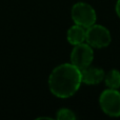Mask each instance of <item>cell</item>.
Returning <instances> with one entry per match:
<instances>
[{
	"instance_id": "5",
	"label": "cell",
	"mask_w": 120,
	"mask_h": 120,
	"mask_svg": "<svg viewBox=\"0 0 120 120\" xmlns=\"http://www.w3.org/2000/svg\"><path fill=\"white\" fill-rule=\"evenodd\" d=\"M94 60L93 48L86 42L74 45L71 53V63L74 64L80 71L89 68Z\"/></svg>"
},
{
	"instance_id": "1",
	"label": "cell",
	"mask_w": 120,
	"mask_h": 120,
	"mask_svg": "<svg viewBox=\"0 0 120 120\" xmlns=\"http://www.w3.org/2000/svg\"><path fill=\"white\" fill-rule=\"evenodd\" d=\"M81 83V71L72 63H62L56 66L49 77L51 93L62 99L75 95Z\"/></svg>"
},
{
	"instance_id": "6",
	"label": "cell",
	"mask_w": 120,
	"mask_h": 120,
	"mask_svg": "<svg viewBox=\"0 0 120 120\" xmlns=\"http://www.w3.org/2000/svg\"><path fill=\"white\" fill-rule=\"evenodd\" d=\"M104 76H105V73L100 68L90 65L89 68L81 71L82 83H85L87 85L99 84L102 80H104Z\"/></svg>"
},
{
	"instance_id": "7",
	"label": "cell",
	"mask_w": 120,
	"mask_h": 120,
	"mask_svg": "<svg viewBox=\"0 0 120 120\" xmlns=\"http://www.w3.org/2000/svg\"><path fill=\"white\" fill-rule=\"evenodd\" d=\"M85 36H86V29L81 25L74 24L68 29L66 33V39L68 43L73 46L80 44L82 42H85Z\"/></svg>"
},
{
	"instance_id": "8",
	"label": "cell",
	"mask_w": 120,
	"mask_h": 120,
	"mask_svg": "<svg viewBox=\"0 0 120 120\" xmlns=\"http://www.w3.org/2000/svg\"><path fill=\"white\" fill-rule=\"evenodd\" d=\"M104 82L109 89L118 90L120 87V72L115 68L109 71L104 76Z\"/></svg>"
},
{
	"instance_id": "10",
	"label": "cell",
	"mask_w": 120,
	"mask_h": 120,
	"mask_svg": "<svg viewBox=\"0 0 120 120\" xmlns=\"http://www.w3.org/2000/svg\"><path fill=\"white\" fill-rule=\"evenodd\" d=\"M115 11H116L117 16L120 18V0H117L116 2V6H115Z\"/></svg>"
},
{
	"instance_id": "2",
	"label": "cell",
	"mask_w": 120,
	"mask_h": 120,
	"mask_svg": "<svg viewBox=\"0 0 120 120\" xmlns=\"http://www.w3.org/2000/svg\"><path fill=\"white\" fill-rule=\"evenodd\" d=\"M71 14H72V19L75 24L81 25L85 29L95 24L97 20L95 8L86 2L75 3L72 8Z\"/></svg>"
},
{
	"instance_id": "9",
	"label": "cell",
	"mask_w": 120,
	"mask_h": 120,
	"mask_svg": "<svg viewBox=\"0 0 120 120\" xmlns=\"http://www.w3.org/2000/svg\"><path fill=\"white\" fill-rule=\"evenodd\" d=\"M56 118L58 120H74V119H76V115L74 114V112L72 110L63 108V109L58 110Z\"/></svg>"
},
{
	"instance_id": "3",
	"label": "cell",
	"mask_w": 120,
	"mask_h": 120,
	"mask_svg": "<svg viewBox=\"0 0 120 120\" xmlns=\"http://www.w3.org/2000/svg\"><path fill=\"white\" fill-rule=\"evenodd\" d=\"M99 105L102 112L111 117L120 116V92L118 90L106 89L99 96Z\"/></svg>"
},
{
	"instance_id": "4",
	"label": "cell",
	"mask_w": 120,
	"mask_h": 120,
	"mask_svg": "<svg viewBox=\"0 0 120 120\" xmlns=\"http://www.w3.org/2000/svg\"><path fill=\"white\" fill-rule=\"evenodd\" d=\"M112 41L111 33L105 26L100 24H93L86 29L85 42L89 43L92 48L102 49L109 46Z\"/></svg>"
}]
</instances>
